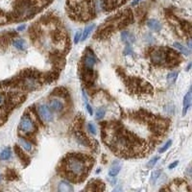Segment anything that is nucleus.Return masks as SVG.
<instances>
[{
  "instance_id": "aec40b11",
  "label": "nucleus",
  "mask_w": 192,
  "mask_h": 192,
  "mask_svg": "<svg viewBox=\"0 0 192 192\" xmlns=\"http://www.w3.org/2000/svg\"><path fill=\"white\" fill-rule=\"evenodd\" d=\"M160 175V171L158 170V171H155L153 174H152V178H151V183H155L156 181L159 179V177Z\"/></svg>"
},
{
  "instance_id": "6ab92c4d",
  "label": "nucleus",
  "mask_w": 192,
  "mask_h": 192,
  "mask_svg": "<svg viewBox=\"0 0 192 192\" xmlns=\"http://www.w3.org/2000/svg\"><path fill=\"white\" fill-rule=\"evenodd\" d=\"M106 113V110L104 108H99L97 111H96V119L99 120V119H102L105 115Z\"/></svg>"
},
{
  "instance_id": "423d86ee",
  "label": "nucleus",
  "mask_w": 192,
  "mask_h": 192,
  "mask_svg": "<svg viewBox=\"0 0 192 192\" xmlns=\"http://www.w3.org/2000/svg\"><path fill=\"white\" fill-rule=\"evenodd\" d=\"M85 67H86L87 70H92V68H93V66H95L96 63V59L95 57L93 55L91 54H88L86 56V58H85Z\"/></svg>"
},
{
  "instance_id": "9d476101",
  "label": "nucleus",
  "mask_w": 192,
  "mask_h": 192,
  "mask_svg": "<svg viewBox=\"0 0 192 192\" xmlns=\"http://www.w3.org/2000/svg\"><path fill=\"white\" fill-rule=\"evenodd\" d=\"M58 190L60 192H71V191H73V187L68 182L62 181L58 184Z\"/></svg>"
},
{
  "instance_id": "c756f323",
  "label": "nucleus",
  "mask_w": 192,
  "mask_h": 192,
  "mask_svg": "<svg viewBox=\"0 0 192 192\" xmlns=\"http://www.w3.org/2000/svg\"><path fill=\"white\" fill-rule=\"evenodd\" d=\"M2 103V97H0V104Z\"/></svg>"
},
{
  "instance_id": "b1692460",
  "label": "nucleus",
  "mask_w": 192,
  "mask_h": 192,
  "mask_svg": "<svg viewBox=\"0 0 192 192\" xmlns=\"http://www.w3.org/2000/svg\"><path fill=\"white\" fill-rule=\"evenodd\" d=\"M81 36H82L81 32H77V33L75 34V38H74V43H75V44H77L78 42H79V41L81 40Z\"/></svg>"
},
{
  "instance_id": "0eeeda50",
  "label": "nucleus",
  "mask_w": 192,
  "mask_h": 192,
  "mask_svg": "<svg viewBox=\"0 0 192 192\" xmlns=\"http://www.w3.org/2000/svg\"><path fill=\"white\" fill-rule=\"evenodd\" d=\"M121 40L126 45H131L134 42V36L128 31H123L121 33Z\"/></svg>"
},
{
  "instance_id": "6e6552de",
  "label": "nucleus",
  "mask_w": 192,
  "mask_h": 192,
  "mask_svg": "<svg viewBox=\"0 0 192 192\" xmlns=\"http://www.w3.org/2000/svg\"><path fill=\"white\" fill-rule=\"evenodd\" d=\"M50 108L56 112H60L63 110V103L59 99H52L50 101Z\"/></svg>"
},
{
  "instance_id": "20e7f679",
  "label": "nucleus",
  "mask_w": 192,
  "mask_h": 192,
  "mask_svg": "<svg viewBox=\"0 0 192 192\" xmlns=\"http://www.w3.org/2000/svg\"><path fill=\"white\" fill-rule=\"evenodd\" d=\"M38 111H39L40 116L42 118L43 121L50 122L51 120L53 119L52 111H51L50 108H49L48 106H46V105H40L39 108H38Z\"/></svg>"
},
{
  "instance_id": "2eb2a0df",
  "label": "nucleus",
  "mask_w": 192,
  "mask_h": 192,
  "mask_svg": "<svg viewBox=\"0 0 192 192\" xmlns=\"http://www.w3.org/2000/svg\"><path fill=\"white\" fill-rule=\"evenodd\" d=\"M19 144H20V146L22 147V148L24 149V150H26L27 152H31V151H32V149H33L32 144L30 143L29 141L25 140L24 138H19Z\"/></svg>"
},
{
  "instance_id": "a878e982",
  "label": "nucleus",
  "mask_w": 192,
  "mask_h": 192,
  "mask_svg": "<svg viewBox=\"0 0 192 192\" xmlns=\"http://www.w3.org/2000/svg\"><path fill=\"white\" fill-rule=\"evenodd\" d=\"M87 110H88V113H89L90 115H93V110H92V108H91V106H90V105L87 104Z\"/></svg>"
},
{
  "instance_id": "7ed1b4c3",
  "label": "nucleus",
  "mask_w": 192,
  "mask_h": 192,
  "mask_svg": "<svg viewBox=\"0 0 192 192\" xmlns=\"http://www.w3.org/2000/svg\"><path fill=\"white\" fill-rule=\"evenodd\" d=\"M34 129H35V125L32 121V119L29 116L24 115L22 118H21L20 122H19V130L23 134L32 133L34 131Z\"/></svg>"
},
{
  "instance_id": "f8f14e48",
  "label": "nucleus",
  "mask_w": 192,
  "mask_h": 192,
  "mask_svg": "<svg viewBox=\"0 0 192 192\" xmlns=\"http://www.w3.org/2000/svg\"><path fill=\"white\" fill-rule=\"evenodd\" d=\"M147 26L153 31H160L161 29V25L157 19H149L147 21Z\"/></svg>"
},
{
  "instance_id": "f3484780",
  "label": "nucleus",
  "mask_w": 192,
  "mask_h": 192,
  "mask_svg": "<svg viewBox=\"0 0 192 192\" xmlns=\"http://www.w3.org/2000/svg\"><path fill=\"white\" fill-rule=\"evenodd\" d=\"M174 46L178 49V50H180L183 54L186 55V56L189 55V50H188V49H187L186 46H183V44H181L180 42H175V43H174Z\"/></svg>"
},
{
  "instance_id": "4468645a",
  "label": "nucleus",
  "mask_w": 192,
  "mask_h": 192,
  "mask_svg": "<svg viewBox=\"0 0 192 192\" xmlns=\"http://www.w3.org/2000/svg\"><path fill=\"white\" fill-rule=\"evenodd\" d=\"M94 27H95V25H94V24H92V25L88 26L87 28H85V30H84V32H83V35L81 36V40H86L88 38V36L90 35V33L92 32V30L94 29Z\"/></svg>"
},
{
  "instance_id": "cd10ccee",
  "label": "nucleus",
  "mask_w": 192,
  "mask_h": 192,
  "mask_svg": "<svg viewBox=\"0 0 192 192\" xmlns=\"http://www.w3.org/2000/svg\"><path fill=\"white\" fill-rule=\"evenodd\" d=\"M24 28H25V25H21L20 27H18V29H17V30H18V31H21V30H23Z\"/></svg>"
},
{
  "instance_id": "a211bd4d",
  "label": "nucleus",
  "mask_w": 192,
  "mask_h": 192,
  "mask_svg": "<svg viewBox=\"0 0 192 192\" xmlns=\"http://www.w3.org/2000/svg\"><path fill=\"white\" fill-rule=\"evenodd\" d=\"M177 77H178V73L177 72H171V73H169L167 75V81L170 84H173L177 80Z\"/></svg>"
},
{
  "instance_id": "f03ea898",
  "label": "nucleus",
  "mask_w": 192,
  "mask_h": 192,
  "mask_svg": "<svg viewBox=\"0 0 192 192\" xmlns=\"http://www.w3.org/2000/svg\"><path fill=\"white\" fill-rule=\"evenodd\" d=\"M35 13V7L30 1H22L17 7V15L20 18H27Z\"/></svg>"
},
{
  "instance_id": "393cba45",
  "label": "nucleus",
  "mask_w": 192,
  "mask_h": 192,
  "mask_svg": "<svg viewBox=\"0 0 192 192\" xmlns=\"http://www.w3.org/2000/svg\"><path fill=\"white\" fill-rule=\"evenodd\" d=\"M178 164H179V161L176 160V161H174L173 163H171V164H169L168 168H169V169H173V168H175Z\"/></svg>"
},
{
  "instance_id": "bb28decb",
  "label": "nucleus",
  "mask_w": 192,
  "mask_h": 192,
  "mask_svg": "<svg viewBox=\"0 0 192 192\" xmlns=\"http://www.w3.org/2000/svg\"><path fill=\"white\" fill-rule=\"evenodd\" d=\"M139 2H140V0H134V1L132 2V6H136V5H137Z\"/></svg>"
},
{
  "instance_id": "9b49d317",
  "label": "nucleus",
  "mask_w": 192,
  "mask_h": 192,
  "mask_svg": "<svg viewBox=\"0 0 192 192\" xmlns=\"http://www.w3.org/2000/svg\"><path fill=\"white\" fill-rule=\"evenodd\" d=\"M120 169H121V165L117 161L113 162L109 170V176L111 178H115V176H117V174L120 172Z\"/></svg>"
},
{
  "instance_id": "5701e85b",
  "label": "nucleus",
  "mask_w": 192,
  "mask_h": 192,
  "mask_svg": "<svg viewBox=\"0 0 192 192\" xmlns=\"http://www.w3.org/2000/svg\"><path fill=\"white\" fill-rule=\"evenodd\" d=\"M160 160V158L159 157H155V158H153L150 161H149L148 163H147V166H149V167H154V165L156 164V163H157V161Z\"/></svg>"
},
{
  "instance_id": "ddd939ff",
  "label": "nucleus",
  "mask_w": 192,
  "mask_h": 192,
  "mask_svg": "<svg viewBox=\"0 0 192 192\" xmlns=\"http://www.w3.org/2000/svg\"><path fill=\"white\" fill-rule=\"evenodd\" d=\"M12 157V151L10 148H6L0 153V160H8Z\"/></svg>"
},
{
  "instance_id": "39448f33",
  "label": "nucleus",
  "mask_w": 192,
  "mask_h": 192,
  "mask_svg": "<svg viewBox=\"0 0 192 192\" xmlns=\"http://www.w3.org/2000/svg\"><path fill=\"white\" fill-rule=\"evenodd\" d=\"M151 59L155 63H163L166 60V54L164 51L160 50V49H157V50H154L152 52Z\"/></svg>"
},
{
  "instance_id": "1a4fd4ad",
  "label": "nucleus",
  "mask_w": 192,
  "mask_h": 192,
  "mask_svg": "<svg viewBox=\"0 0 192 192\" xmlns=\"http://www.w3.org/2000/svg\"><path fill=\"white\" fill-rule=\"evenodd\" d=\"M191 104V90L189 89L188 92L186 94V96L183 97V115H186V113L187 112L189 107Z\"/></svg>"
},
{
  "instance_id": "c85d7f7f",
  "label": "nucleus",
  "mask_w": 192,
  "mask_h": 192,
  "mask_svg": "<svg viewBox=\"0 0 192 192\" xmlns=\"http://www.w3.org/2000/svg\"><path fill=\"white\" fill-rule=\"evenodd\" d=\"M188 47H189V48H191V41H190V40L188 41Z\"/></svg>"
},
{
  "instance_id": "412c9836",
  "label": "nucleus",
  "mask_w": 192,
  "mask_h": 192,
  "mask_svg": "<svg viewBox=\"0 0 192 192\" xmlns=\"http://www.w3.org/2000/svg\"><path fill=\"white\" fill-rule=\"evenodd\" d=\"M171 144H172V140H169V141H167L166 143H165L164 145H163V146L160 149V153H164V152L167 150V149H168L170 146H171Z\"/></svg>"
},
{
  "instance_id": "7c9ffc66",
  "label": "nucleus",
  "mask_w": 192,
  "mask_h": 192,
  "mask_svg": "<svg viewBox=\"0 0 192 192\" xmlns=\"http://www.w3.org/2000/svg\"><path fill=\"white\" fill-rule=\"evenodd\" d=\"M0 182H1V176H0Z\"/></svg>"
},
{
  "instance_id": "dca6fc26",
  "label": "nucleus",
  "mask_w": 192,
  "mask_h": 192,
  "mask_svg": "<svg viewBox=\"0 0 192 192\" xmlns=\"http://www.w3.org/2000/svg\"><path fill=\"white\" fill-rule=\"evenodd\" d=\"M13 46H15L17 49H18V50H24V49L26 48V43H25V41L22 40H13Z\"/></svg>"
},
{
  "instance_id": "4be33fe9",
  "label": "nucleus",
  "mask_w": 192,
  "mask_h": 192,
  "mask_svg": "<svg viewBox=\"0 0 192 192\" xmlns=\"http://www.w3.org/2000/svg\"><path fill=\"white\" fill-rule=\"evenodd\" d=\"M88 130L90 134H96V127L93 123H88Z\"/></svg>"
},
{
  "instance_id": "f257e3e1",
  "label": "nucleus",
  "mask_w": 192,
  "mask_h": 192,
  "mask_svg": "<svg viewBox=\"0 0 192 192\" xmlns=\"http://www.w3.org/2000/svg\"><path fill=\"white\" fill-rule=\"evenodd\" d=\"M85 160L81 157H70L66 161V170L71 175V177H81L85 174L87 169V165Z\"/></svg>"
}]
</instances>
